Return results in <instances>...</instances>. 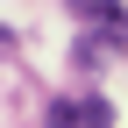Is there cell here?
Here are the masks:
<instances>
[{
  "mask_svg": "<svg viewBox=\"0 0 128 128\" xmlns=\"http://www.w3.org/2000/svg\"><path fill=\"white\" fill-rule=\"evenodd\" d=\"M114 121V107L100 100V92H86V100H78V128H107Z\"/></svg>",
  "mask_w": 128,
  "mask_h": 128,
  "instance_id": "obj_1",
  "label": "cell"
}]
</instances>
